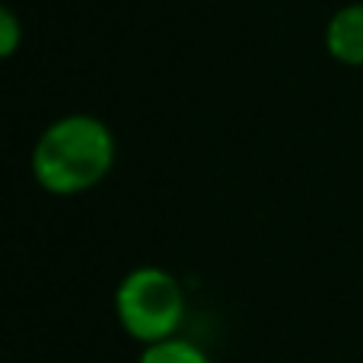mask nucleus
Returning <instances> with one entry per match:
<instances>
[{
  "label": "nucleus",
  "instance_id": "5",
  "mask_svg": "<svg viewBox=\"0 0 363 363\" xmlns=\"http://www.w3.org/2000/svg\"><path fill=\"white\" fill-rule=\"evenodd\" d=\"M19 45H23V23L10 6L0 4V61L16 55Z\"/></svg>",
  "mask_w": 363,
  "mask_h": 363
},
{
  "label": "nucleus",
  "instance_id": "1",
  "mask_svg": "<svg viewBox=\"0 0 363 363\" xmlns=\"http://www.w3.org/2000/svg\"><path fill=\"white\" fill-rule=\"evenodd\" d=\"M115 163V138L93 115L51 121L32 147V176L51 194H80L96 188Z\"/></svg>",
  "mask_w": 363,
  "mask_h": 363
},
{
  "label": "nucleus",
  "instance_id": "2",
  "mask_svg": "<svg viewBox=\"0 0 363 363\" xmlns=\"http://www.w3.org/2000/svg\"><path fill=\"white\" fill-rule=\"evenodd\" d=\"M115 315L140 345L176 338L185 319V294L163 268H134L115 290Z\"/></svg>",
  "mask_w": 363,
  "mask_h": 363
},
{
  "label": "nucleus",
  "instance_id": "4",
  "mask_svg": "<svg viewBox=\"0 0 363 363\" xmlns=\"http://www.w3.org/2000/svg\"><path fill=\"white\" fill-rule=\"evenodd\" d=\"M138 363H211V357L185 338H166L157 345H147Z\"/></svg>",
  "mask_w": 363,
  "mask_h": 363
},
{
  "label": "nucleus",
  "instance_id": "3",
  "mask_svg": "<svg viewBox=\"0 0 363 363\" xmlns=\"http://www.w3.org/2000/svg\"><path fill=\"white\" fill-rule=\"evenodd\" d=\"M325 48L345 67H363V4H347L328 19Z\"/></svg>",
  "mask_w": 363,
  "mask_h": 363
}]
</instances>
